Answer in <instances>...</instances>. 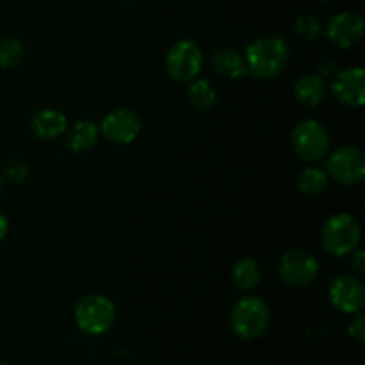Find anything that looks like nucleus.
<instances>
[{
	"mask_svg": "<svg viewBox=\"0 0 365 365\" xmlns=\"http://www.w3.org/2000/svg\"><path fill=\"white\" fill-rule=\"evenodd\" d=\"M248 73L255 78H273L284 71L289 63V45L282 36L267 34L248 45L245 53Z\"/></svg>",
	"mask_w": 365,
	"mask_h": 365,
	"instance_id": "nucleus-1",
	"label": "nucleus"
},
{
	"mask_svg": "<svg viewBox=\"0 0 365 365\" xmlns=\"http://www.w3.org/2000/svg\"><path fill=\"white\" fill-rule=\"evenodd\" d=\"M269 321V307L257 296L239 299L232 309V330L242 341H255L260 335L266 334Z\"/></svg>",
	"mask_w": 365,
	"mask_h": 365,
	"instance_id": "nucleus-2",
	"label": "nucleus"
},
{
	"mask_svg": "<svg viewBox=\"0 0 365 365\" xmlns=\"http://www.w3.org/2000/svg\"><path fill=\"white\" fill-rule=\"evenodd\" d=\"M360 225L351 214H335L321 230V246L327 253L334 257H344L356 250L360 242Z\"/></svg>",
	"mask_w": 365,
	"mask_h": 365,
	"instance_id": "nucleus-3",
	"label": "nucleus"
},
{
	"mask_svg": "<svg viewBox=\"0 0 365 365\" xmlns=\"http://www.w3.org/2000/svg\"><path fill=\"white\" fill-rule=\"evenodd\" d=\"M116 309L103 294H88L75 307V323L84 334L102 335L113 327Z\"/></svg>",
	"mask_w": 365,
	"mask_h": 365,
	"instance_id": "nucleus-4",
	"label": "nucleus"
},
{
	"mask_svg": "<svg viewBox=\"0 0 365 365\" xmlns=\"http://www.w3.org/2000/svg\"><path fill=\"white\" fill-rule=\"evenodd\" d=\"M292 148L305 163H319L330 150V134L321 121L303 120L292 132Z\"/></svg>",
	"mask_w": 365,
	"mask_h": 365,
	"instance_id": "nucleus-5",
	"label": "nucleus"
},
{
	"mask_svg": "<svg viewBox=\"0 0 365 365\" xmlns=\"http://www.w3.org/2000/svg\"><path fill=\"white\" fill-rule=\"evenodd\" d=\"M203 68V52L192 39H180L166 56V70L177 82H191L198 77Z\"/></svg>",
	"mask_w": 365,
	"mask_h": 365,
	"instance_id": "nucleus-6",
	"label": "nucleus"
},
{
	"mask_svg": "<svg viewBox=\"0 0 365 365\" xmlns=\"http://www.w3.org/2000/svg\"><path fill=\"white\" fill-rule=\"evenodd\" d=\"M327 175L341 185H359L365 178V157L356 146H341L327 159Z\"/></svg>",
	"mask_w": 365,
	"mask_h": 365,
	"instance_id": "nucleus-7",
	"label": "nucleus"
},
{
	"mask_svg": "<svg viewBox=\"0 0 365 365\" xmlns=\"http://www.w3.org/2000/svg\"><path fill=\"white\" fill-rule=\"evenodd\" d=\"M278 273L289 287H307L319 274V260L307 250H292L280 259Z\"/></svg>",
	"mask_w": 365,
	"mask_h": 365,
	"instance_id": "nucleus-8",
	"label": "nucleus"
},
{
	"mask_svg": "<svg viewBox=\"0 0 365 365\" xmlns=\"http://www.w3.org/2000/svg\"><path fill=\"white\" fill-rule=\"evenodd\" d=\"M100 134L113 145H128L141 132V118L132 109H114L100 123Z\"/></svg>",
	"mask_w": 365,
	"mask_h": 365,
	"instance_id": "nucleus-9",
	"label": "nucleus"
},
{
	"mask_svg": "<svg viewBox=\"0 0 365 365\" xmlns=\"http://www.w3.org/2000/svg\"><path fill=\"white\" fill-rule=\"evenodd\" d=\"M331 305L344 314H356L362 310L365 291L362 282L353 274H339L331 280L328 289Z\"/></svg>",
	"mask_w": 365,
	"mask_h": 365,
	"instance_id": "nucleus-10",
	"label": "nucleus"
},
{
	"mask_svg": "<svg viewBox=\"0 0 365 365\" xmlns=\"http://www.w3.org/2000/svg\"><path fill=\"white\" fill-rule=\"evenodd\" d=\"M335 98L346 107H362L365 102V73L360 66L339 71L331 82Z\"/></svg>",
	"mask_w": 365,
	"mask_h": 365,
	"instance_id": "nucleus-11",
	"label": "nucleus"
},
{
	"mask_svg": "<svg viewBox=\"0 0 365 365\" xmlns=\"http://www.w3.org/2000/svg\"><path fill=\"white\" fill-rule=\"evenodd\" d=\"M327 36L331 45L339 48H351L362 39L364 36V20L360 14L344 11L335 14L327 27Z\"/></svg>",
	"mask_w": 365,
	"mask_h": 365,
	"instance_id": "nucleus-12",
	"label": "nucleus"
},
{
	"mask_svg": "<svg viewBox=\"0 0 365 365\" xmlns=\"http://www.w3.org/2000/svg\"><path fill=\"white\" fill-rule=\"evenodd\" d=\"M68 120L63 113L56 109H41L32 116L31 130L32 134L43 141H52L61 138L66 132Z\"/></svg>",
	"mask_w": 365,
	"mask_h": 365,
	"instance_id": "nucleus-13",
	"label": "nucleus"
},
{
	"mask_svg": "<svg viewBox=\"0 0 365 365\" xmlns=\"http://www.w3.org/2000/svg\"><path fill=\"white\" fill-rule=\"evenodd\" d=\"M294 96L302 106L317 107L327 98V84L321 75H303L294 86Z\"/></svg>",
	"mask_w": 365,
	"mask_h": 365,
	"instance_id": "nucleus-14",
	"label": "nucleus"
},
{
	"mask_svg": "<svg viewBox=\"0 0 365 365\" xmlns=\"http://www.w3.org/2000/svg\"><path fill=\"white\" fill-rule=\"evenodd\" d=\"M212 68L225 78H241L248 73L246 59L235 48H220L212 56Z\"/></svg>",
	"mask_w": 365,
	"mask_h": 365,
	"instance_id": "nucleus-15",
	"label": "nucleus"
},
{
	"mask_svg": "<svg viewBox=\"0 0 365 365\" xmlns=\"http://www.w3.org/2000/svg\"><path fill=\"white\" fill-rule=\"evenodd\" d=\"M262 280V269L260 264L252 257L237 260L232 267V282L239 291H252Z\"/></svg>",
	"mask_w": 365,
	"mask_h": 365,
	"instance_id": "nucleus-16",
	"label": "nucleus"
},
{
	"mask_svg": "<svg viewBox=\"0 0 365 365\" xmlns=\"http://www.w3.org/2000/svg\"><path fill=\"white\" fill-rule=\"evenodd\" d=\"M98 127L89 120H81L68 130V146L71 152L82 153L91 150L98 141Z\"/></svg>",
	"mask_w": 365,
	"mask_h": 365,
	"instance_id": "nucleus-17",
	"label": "nucleus"
},
{
	"mask_svg": "<svg viewBox=\"0 0 365 365\" xmlns=\"http://www.w3.org/2000/svg\"><path fill=\"white\" fill-rule=\"evenodd\" d=\"M187 100L191 103V107H195L196 110H209L216 106L217 93L209 81H205V78H195L189 84Z\"/></svg>",
	"mask_w": 365,
	"mask_h": 365,
	"instance_id": "nucleus-18",
	"label": "nucleus"
},
{
	"mask_svg": "<svg viewBox=\"0 0 365 365\" xmlns=\"http://www.w3.org/2000/svg\"><path fill=\"white\" fill-rule=\"evenodd\" d=\"M328 185L327 171L321 168L309 166L302 170L296 177V189L305 196H316L323 192Z\"/></svg>",
	"mask_w": 365,
	"mask_h": 365,
	"instance_id": "nucleus-19",
	"label": "nucleus"
},
{
	"mask_svg": "<svg viewBox=\"0 0 365 365\" xmlns=\"http://www.w3.org/2000/svg\"><path fill=\"white\" fill-rule=\"evenodd\" d=\"M25 48L16 38H6L0 41V68H14L24 61Z\"/></svg>",
	"mask_w": 365,
	"mask_h": 365,
	"instance_id": "nucleus-20",
	"label": "nucleus"
},
{
	"mask_svg": "<svg viewBox=\"0 0 365 365\" xmlns=\"http://www.w3.org/2000/svg\"><path fill=\"white\" fill-rule=\"evenodd\" d=\"M294 32L305 41H316L323 32V24L316 14H302L294 21Z\"/></svg>",
	"mask_w": 365,
	"mask_h": 365,
	"instance_id": "nucleus-21",
	"label": "nucleus"
},
{
	"mask_svg": "<svg viewBox=\"0 0 365 365\" xmlns=\"http://www.w3.org/2000/svg\"><path fill=\"white\" fill-rule=\"evenodd\" d=\"M6 178L13 184H21L29 177V164L21 159H13L6 164Z\"/></svg>",
	"mask_w": 365,
	"mask_h": 365,
	"instance_id": "nucleus-22",
	"label": "nucleus"
},
{
	"mask_svg": "<svg viewBox=\"0 0 365 365\" xmlns=\"http://www.w3.org/2000/svg\"><path fill=\"white\" fill-rule=\"evenodd\" d=\"M348 335L351 337V341H355L356 344H364L365 341V319L360 312L355 314L351 321L348 324Z\"/></svg>",
	"mask_w": 365,
	"mask_h": 365,
	"instance_id": "nucleus-23",
	"label": "nucleus"
},
{
	"mask_svg": "<svg viewBox=\"0 0 365 365\" xmlns=\"http://www.w3.org/2000/svg\"><path fill=\"white\" fill-rule=\"evenodd\" d=\"M353 257H351V266L356 273L362 274L365 271V255L362 250H353Z\"/></svg>",
	"mask_w": 365,
	"mask_h": 365,
	"instance_id": "nucleus-24",
	"label": "nucleus"
},
{
	"mask_svg": "<svg viewBox=\"0 0 365 365\" xmlns=\"http://www.w3.org/2000/svg\"><path fill=\"white\" fill-rule=\"evenodd\" d=\"M319 71L323 73V77H324V75L337 73V63H334V61H321Z\"/></svg>",
	"mask_w": 365,
	"mask_h": 365,
	"instance_id": "nucleus-25",
	"label": "nucleus"
},
{
	"mask_svg": "<svg viewBox=\"0 0 365 365\" xmlns=\"http://www.w3.org/2000/svg\"><path fill=\"white\" fill-rule=\"evenodd\" d=\"M7 232H9V220H7L6 214L0 210V241H2L4 237L7 235Z\"/></svg>",
	"mask_w": 365,
	"mask_h": 365,
	"instance_id": "nucleus-26",
	"label": "nucleus"
},
{
	"mask_svg": "<svg viewBox=\"0 0 365 365\" xmlns=\"http://www.w3.org/2000/svg\"><path fill=\"white\" fill-rule=\"evenodd\" d=\"M2 189H4V178L2 175H0V192H2Z\"/></svg>",
	"mask_w": 365,
	"mask_h": 365,
	"instance_id": "nucleus-27",
	"label": "nucleus"
},
{
	"mask_svg": "<svg viewBox=\"0 0 365 365\" xmlns=\"http://www.w3.org/2000/svg\"><path fill=\"white\" fill-rule=\"evenodd\" d=\"M0 365H9V364H6V362H0Z\"/></svg>",
	"mask_w": 365,
	"mask_h": 365,
	"instance_id": "nucleus-28",
	"label": "nucleus"
},
{
	"mask_svg": "<svg viewBox=\"0 0 365 365\" xmlns=\"http://www.w3.org/2000/svg\"><path fill=\"white\" fill-rule=\"evenodd\" d=\"M324 2H328V0H324Z\"/></svg>",
	"mask_w": 365,
	"mask_h": 365,
	"instance_id": "nucleus-29",
	"label": "nucleus"
}]
</instances>
